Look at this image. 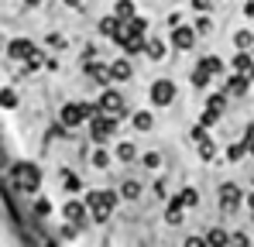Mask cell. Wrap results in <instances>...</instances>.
I'll use <instances>...</instances> for the list:
<instances>
[{
    "instance_id": "obj_1",
    "label": "cell",
    "mask_w": 254,
    "mask_h": 247,
    "mask_svg": "<svg viewBox=\"0 0 254 247\" xmlns=\"http://www.w3.org/2000/svg\"><path fill=\"white\" fill-rule=\"evenodd\" d=\"M10 185L17 189V192H38L42 189V168L31 162H17L14 168H10Z\"/></svg>"
},
{
    "instance_id": "obj_2",
    "label": "cell",
    "mask_w": 254,
    "mask_h": 247,
    "mask_svg": "<svg viewBox=\"0 0 254 247\" xmlns=\"http://www.w3.org/2000/svg\"><path fill=\"white\" fill-rule=\"evenodd\" d=\"M114 203H117V192H89L86 196V213H93V220L96 223H107L110 220V213H114Z\"/></svg>"
},
{
    "instance_id": "obj_3",
    "label": "cell",
    "mask_w": 254,
    "mask_h": 247,
    "mask_svg": "<svg viewBox=\"0 0 254 247\" xmlns=\"http://www.w3.org/2000/svg\"><path fill=\"white\" fill-rule=\"evenodd\" d=\"M114 130H117V121H114V117H107V114H103V117H100V114L89 117V137H93L96 144H107V141L114 137Z\"/></svg>"
},
{
    "instance_id": "obj_4",
    "label": "cell",
    "mask_w": 254,
    "mask_h": 247,
    "mask_svg": "<svg viewBox=\"0 0 254 247\" xmlns=\"http://www.w3.org/2000/svg\"><path fill=\"white\" fill-rule=\"evenodd\" d=\"M100 110L107 114V117H114V121H121V117H127V103L121 93H114V89H107L103 96H100Z\"/></svg>"
},
{
    "instance_id": "obj_5",
    "label": "cell",
    "mask_w": 254,
    "mask_h": 247,
    "mask_svg": "<svg viewBox=\"0 0 254 247\" xmlns=\"http://www.w3.org/2000/svg\"><path fill=\"white\" fill-rule=\"evenodd\" d=\"M172 100H175V82L172 79H158L151 86V103L155 107H169Z\"/></svg>"
},
{
    "instance_id": "obj_6",
    "label": "cell",
    "mask_w": 254,
    "mask_h": 247,
    "mask_svg": "<svg viewBox=\"0 0 254 247\" xmlns=\"http://www.w3.org/2000/svg\"><path fill=\"white\" fill-rule=\"evenodd\" d=\"M237 206H241V189L227 182V185L220 189V209H223V213H234Z\"/></svg>"
},
{
    "instance_id": "obj_7",
    "label": "cell",
    "mask_w": 254,
    "mask_h": 247,
    "mask_svg": "<svg viewBox=\"0 0 254 247\" xmlns=\"http://www.w3.org/2000/svg\"><path fill=\"white\" fill-rule=\"evenodd\" d=\"M172 45L175 48H192L196 45V28H186V24H175V31H172Z\"/></svg>"
},
{
    "instance_id": "obj_8",
    "label": "cell",
    "mask_w": 254,
    "mask_h": 247,
    "mask_svg": "<svg viewBox=\"0 0 254 247\" xmlns=\"http://www.w3.org/2000/svg\"><path fill=\"white\" fill-rule=\"evenodd\" d=\"M83 69H86V76L93 82H100V86H107V82L114 79V76H110V65H103V62H96V59H93V62H83Z\"/></svg>"
},
{
    "instance_id": "obj_9",
    "label": "cell",
    "mask_w": 254,
    "mask_h": 247,
    "mask_svg": "<svg viewBox=\"0 0 254 247\" xmlns=\"http://www.w3.org/2000/svg\"><path fill=\"white\" fill-rule=\"evenodd\" d=\"M62 213H65V220H69L76 230H83V227H86V203H76V199H72V203H65Z\"/></svg>"
},
{
    "instance_id": "obj_10",
    "label": "cell",
    "mask_w": 254,
    "mask_h": 247,
    "mask_svg": "<svg viewBox=\"0 0 254 247\" xmlns=\"http://www.w3.org/2000/svg\"><path fill=\"white\" fill-rule=\"evenodd\" d=\"M86 114H83V103H65L62 107V127H76V124H83Z\"/></svg>"
},
{
    "instance_id": "obj_11",
    "label": "cell",
    "mask_w": 254,
    "mask_h": 247,
    "mask_svg": "<svg viewBox=\"0 0 254 247\" xmlns=\"http://www.w3.org/2000/svg\"><path fill=\"white\" fill-rule=\"evenodd\" d=\"M31 52H35V45H31L28 38H14L10 45H7V55H10V59H17V62H24Z\"/></svg>"
},
{
    "instance_id": "obj_12",
    "label": "cell",
    "mask_w": 254,
    "mask_h": 247,
    "mask_svg": "<svg viewBox=\"0 0 254 247\" xmlns=\"http://www.w3.org/2000/svg\"><path fill=\"white\" fill-rule=\"evenodd\" d=\"M182 216H186V206H182V199H179V196H175V199H169L165 220H169V223H182Z\"/></svg>"
},
{
    "instance_id": "obj_13",
    "label": "cell",
    "mask_w": 254,
    "mask_h": 247,
    "mask_svg": "<svg viewBox=\"0 0 254 247\" xmlns=\"http://www.w3.org/2000/svg\"><path fill=\"white\" fill-rule=\"evenodd\" d=\"M248 72H241V76H230V82H227V93L230 96H241V93H248Z\"/></svg>"
},
{
    "instance_id": "obj_14",
    "label": "cell",
    "mask_w": 254,
    "mask_h": 247,
    "mask_svg": "<svg viewBox=\"0 0 254 247\" xmlns=\"http://www.w3.org/2000/svg\"><path fill=\"white\" fill-rule=\"evenodd\" d=\"M110 76H114V79H130V62H127V59H114V65H110Z\"/></svg>"
},
{
    "instance_id": "obj_15",
    "label": "cell",
    "mask_w": 254,
    "mask_h": 247,
    "mask_svg": "<svg viewBox=\"0 0 254 247\" xmlns=\"http://www.w3.org/2000/svg\"><path fill=\"white\" fill-rule=\"evenodd\" d=\"M124 31H127V35H137V38H144V35H148V21H141V17H127Z\"/></svg>"
},
{
    "instance_id": "obj_16",
    "label": "cell",
    "mask_w": 254,
    "mask_h": 247,
    "mask_svg": "<svg viewBox=\"0 0 254 247\" xmlns=\"http://www.w3.org/2000/svg\"><path fill=\"white\" fill-rule=\"evenodd\" d=\"M121 24H124V21H121V17H117V14H110V17H103V21H100V31H103V35H107V38H114V35H117V28H121Z\"/></svg>"
},
{
    "instance_id": "obj_17",
    "label": "cell",
    "mask_w": 254,
    "mask_h": 247,
    "mask_svg": "<svg viewBox=\"0 0 254 247\" xmlns=\"http://www.w3.org/2000/svg\"><path fill=\"white\" fill-rule=\"evenodd\" d=\"M144 52H148V59H165V41H158V38H151V41H144Z\"/></svg>"
},
{
    "instance_id": "obj_18",
    "label": "cell",
    "mask_w": 254,
    "mask_h": 247,
    "mask_svg": "<svg viewBox=\"0 0 254 247\" xmlns=\"http://www.w3.org/2000/svg\"><path fill=\"white\" fill-rule=\"evenodd\" d=\"M121 196L124 199H141V182L137 179H127L124 185H121Z\"/></svg>"
},
{
    "instance_id": "obj_19",
    "label": "cell",
    "mask_w": 254,
    "mask_h": 247,
    "mask_svg": "<svg viewBox=\"0 0 254 247\" xmlns=\"http://www.w3.org/2000/svg\"><path fill=\"white\" fill-rule=\"evenodd\" d=\"M199 69H206L210 76H220V72H223V62H220L216 55H206V59H199Z\"/></svg>"
},
{
    "instance_id": "obj_20",
    "label": "cell",
    "mask_w": 254,
    "mask_h": 247,
    "mask_svg": "<svg viewBox=\"0 0 254 247\" xmlns=\"http://www.w3.org/2000/svg\"><path fill=\"white\" fill-rule=\"evenodd\" d=\"M130 121H134V127H137V130H151V127H155V117H151L148 110H137Z\"/></svg>"
},
{
    "instance_id": "obj_21",
    "label": "cell",
    "mask_w": 254,
    "mask_h": 247,
    "mask_svg": "<svg viewBox=\"0 0 254 247\" xmlns=\"http://www.w3.org/2000/svg\"><path fill=\"white\" fill-rule=\"evenodd\" d=\"M251 55H248V52H244V48H241V52H237V55H234V69H237V72H251Z\"/></svg>"
},
{
    "instance_id": "obj_22",
    "label": "cell",
    "mask_w": 254,
    "mask_h": 247,
    "mask_svg": "<svg viewBox=\"0 0 254 247\" xmlns=\"http://www.w3.org/2000/svg\"><path fill=\"white\" fill-rule=\"evenodd\" d=\"M117 158H121V162H134V158H137V148H134L130 141L117 144Z\"/></svg>"
},
{
    "instance_id": "obj_23",
    "label": "cell",
    "mask_w": 254,
    "mask_h": 247,
    "mask_svg": "<svg viewBox=\"0 0 254 247\" xmlns=\"http://www.w3.org/2000/svg\"><path fill=\"white\" fill-rule=\"evenodd\" d=\"M42 52H38V48H35V52H31V55H28V59H24V72H28V76H31V72H35V69H42Z\"/></svg>"
},
{
    "instance_id": "obj_24",
    "label": "cell",
    "mask_w": 254,
    "mask_h": 247,
    "mask_svg": "<svg viewBox=\"0 0 254 247\" xmlns=\"http://www.w3.org/2000/svg\"><path fill=\"white\" fill-rule=\"evenodd\" d=\"M223 103H227V96H223V93H216V96H210V100H206V110L220 117V114H223Z\"/></svg>"
},
{
    "instance_id": "obj_25",
    "label": "cell",
    "mask_w": 254,
    "mask_h": 247,
    "mask_svg": "<svg viewBox=\"0 0 254 247\" xmlns=\"http://www.w3.org/2000/svg\"><path fill=\"white\" fill-rule=\"evenodd\" d=\"M114 14H117L121 21H127V17H134V3H130V0H117V7H114Z\"/></svg>"
},
{
    "instance_id": "obj_26",
    "label": "cell",
    "mask_w": 254,
    "mask_h": 247,
    "mask_svg": "<svg viewBox=\"0 0 254 247\" xmlns=\"http://www.w3.org/2000/svg\"><path fill=\"white\" fill-rule=\"evenodd\" d=\"M203 244L223 247V244H230V237H227V234H223V230H210V234H206V241H203Z\"/></svg>"
},
{
    "instance_id": "obj_27",
    "label": "cell",
    "mask_w": 254,
    "mask_h": 247,
    "mask_svg": "<svg viewBox=\"0 0 254 247\" xmlns=\"http://www.w3.org/2000/svg\"><path fill=\"white\" fill-rule=\"evenodd\" d=\"M0 107H3V110H14V107H17V93H14V89H0Z\"/></svg>"
},
{
    "instance_id": "obj_28",
    "label": "cell",
    "mask_w": 254,
    "mask_h": 247,
    "mask_svg": "<svg viewBox=\"0 0 254 247\" xmlns=\"http://www.w3.org/2000/svg\"><path fill=\"white\" fill-rule=\"evenodd\" d=\"M179 199H182V206H196V203H199V192H196L192 185H186V189L179 192Z\"/></svg>"
},
{
    "instance_id": "obj_29",
    "label": "cell",
    "mask_w": 254,
    "mask_h": 247,
    "mask_svg": "<svg viewBox=\"0 0 254 247\" xmlns=\"http://www.w3.org/2000/svg\"><path fill=\"white\" fill-rule=\"evenodd\" d=\"M234 45L248 52V48H251V45H254V35H251V31H237V35H234Z\"/></svg>"
},
{
    "instance_id": "obj_30",
    "label": "cell",
    "mask_w": 254,
    "mask_h": 247,
    "mask_svg": "<svg viewBox=\"0 0 254 247\" xmlns=\"http://www.w3.org/2000/svg\"><path fill=\"white\" fill-rule=\"evenodd\" d=\"M196 144H199V155H203V158H206V162H210L213 155H216V144H213L210 137H203V141H196Z\"/></svg>"
},
{
    "instance_id": "obj_31",
    "label": "cell",
    "mask_w": 254,
    "mask_h": 247,
    "mask_svg": "<svg viewBox=\"0 0 254 247\" xmlns=\"http://www.w3.org/2000/svg\"><path fill=\"white\" fill-rule=\"evenodd\" d=\"M189 79H192V86H206V82H210V72H206V69H199V65H196V69H192V76H189Z\"/></svg>"
},
{
    "instance_id": "obj_32",
    "label": "cell",
    "mask_w": 254,
    "mask_h": 247,
    "mask_svg": "<svg viewBox=\"0 0 254 247\" xmlns=\"http://www.w3.org/2000/svg\"><path fill=\"white\" fill-rule=\"evenodd\" d=\"M244 151H248V144H230V148H227V158H230V162H241Z\"/></svg>"
},
{
    "instance_id": "obj_33",
    "label": "cell",
    "mask_w": 254,
    "mask_h": 247,
    "mask_svg": "<svg viewBox=\"0 0 254 247\" xmlns=\"http://www.w3.org/2000/svg\"><path fill=\"white\" fill-rule=\"evenodd\" d=\"M65 189H69V192H79V189H83V182H79V175H72V172H65Z\"/></svg>"
},
{
    "instance_id": "obj_34",
    "label": "cell",
    "mask_w": 254,
    "mask_h": 247,
    "mask_svg": "<svg viewBox=\"0 0 254 247\" xmlns=\"http://www.w3.org/2000/svg\"><path fill=\"white\" fill-rule=\"evenodd\" d=\"M93 165H96V168H107V165H110V155H107L103 148H100V151H93Z\"/></svg>"
},
{
    "instance_id": "obj_35",
    "label": "cell",
    "mask_w": 254,
    "mask_h": 247,
    "mask_svg": "<svg viewBox=\"0 0 254 247\" xmlns=\"http://www.w3.org/2000/svg\"><path fill=\"white\" fill-rule=\"evenodd\" d=\"M210 31H213L210 17H199V21H196V35H210Z\"/></svg>"
},
{
    "instance_id": "obj_36",
    "label": "cell",
    "mask_w": 254,
    "mask_h": 247,
    "mask_svg": "<svg viewBox=\"0 0 254 247\" xmlns=\"http://www.w3.org/2000/svg\"><path fill=\"white\" fill-rule=\"evenodd\" d=\"M48 213H52V203L48 199H38L35 203V216H48Z\"/></svg>"
},
{
    "instance_id": "obj_37",
    "label": "cell",
    "mask_w": 254,
    "mask_h": 247,
    "mask_svg": "<svg viewBox=\"0 0 254 247\" xmlns=\"http://www.w3.org/2000/svg\"><path fill=\"white\" fill-rule=\"evenodd\" d=\"M144 165H148V168H158V165H162V155H158V151H148V155H144Z\"/></svg>"
},
{
    "instance_id": "obj_38",
    "label": "cell",
    "mask_w": 254,
    "mask_h": 247,
    "mask_svg": "<svg viewBox=\"0 0 254 247\" xmlns=\"http://www.w3.org/2000/svg\"><path fill=\"white\" fill-rule=\"evenodd\" d=\"M230 244H251V241H248V234H234V237H230Z\"/></svg>"
},
{
    "instance_id": "obj_39",
    "label": "cell",
    "mask_w": 254,
    "mask_h": 247,
    "mask_svg": "<svg viewBox=\"0 0 254 247\" xmlns=\"http://www.w3.org/2000/svg\"><path fill=\"white\" fill-rule=\"evenodd\" d=\"M48 45H55V48H62V45H65V38H59V35H48Z\"/></svg>"
},
{
    "instance_id": "obj_40",
    "label": "cell",
    "mask_w": 254,
    "mask_h": 247,
    "mask_svg": "<svg viewBox=\"0 0 254 247\" xmlns=\"http://www.w3.org/2000/svg\"><path fill=\"white\" fill-rule=\"evenodd\" d=\"M244 144H248V148H251V144H254V124H251V127H248V134H244Z\"/></svg>"
},
{
    "instance_id": "obj_41",
    "label": "cell",
    "mask_w": 254,
    "mask_h": 247,
    "mask_svg": "<svg viewBox=\"0 0 254 247\" xmlns=\"http://www.w3.org/2000/svg\"><path fill=\"white\" fill-rule=\"evenodd\" d=\"M216 121H220L216 114H210V110H203V124H216Z\"/></svg>"
},
{
    "instance_id": "obj_42",
    "label": "cell",
    "mask_w": 254,
    "mask_h": 247,
    "mask_svg": "<svg viewBox=\"0 0 254 247\" xmlns=\"http://www.w3.org/2000/svg\"><path fill=\"white\" fill-rule=\"evenodd\" d=\"M192 7H199V10H210V0H192Z\"/></svg>"
},
{
    "instance_id": "obj_43",
    "label": "cell",
    "mask_w": 254,
    "mask_h": 247,
    "mask_svg": "<svg viewBox=\"0 0 254 247\" xmlns=\"http://www.w3.org/2000/svg\"><path fill=\"white\" fill-rule=\"evenodd\" d=\"M244 14H248V17H254V0H248V3H244Z\"/></svg>"
},
{
    "instance_id": "obj_44",
    "label": "cell",
    "mask_w": 254,
    "mask_h": 247,
    "mask_svg": "<svg viewBox=\"0 0 254 247\" xmlns=\"http://www.w3.org/2000/svg\"><path fill=\"white\" fill-rule=\"evenodd\" d=\"M24 3H31V7H38V3H42V0H24Z\"/></svg>"
},
{
    "instance_id": "obj_45",
    "label": "cell",
    "mask_w": 254,
    "mask_h": 247,
    "mask_svg": "<svg viewBox=\"0 0 254 247\" xmlns=\"http://www.w3.org/2000/svg\"><path fill=\"white\" fill-rule=\"evenodd\" d=\"M65 3H69V7H76V3H79V0H65Z\"/></svg>"
},
{
    "instance_id": "obj_46",
    "label": "cell",
    "mask_w": 254,
    "mask_h": 247,
    "mask_svg": "<svg viewBox=\"0 0 254 247\" xmlns=\"http://www.w3.org/2000/svg\"><path fill=\"white\" fill-rule=\"evenodd\" d=\"M248 203H251V209H254V192H251V199H248Z\"/></svg>"
},
{
    "instance_id": "obj_47",
    "label": "cell",
    "mask_w": 254,
    "mask_h": 247,
    "mask_svg": "<svg viewBox=\"0 0 254 247\" xmlns=\"http://www.w3.org/2000/svg\"><path fill=\"white\" fill-rule=\"evenodd\" d=\"M248 76H254V65H251V72H248Z\"/></svg>"
}]
</instances>
